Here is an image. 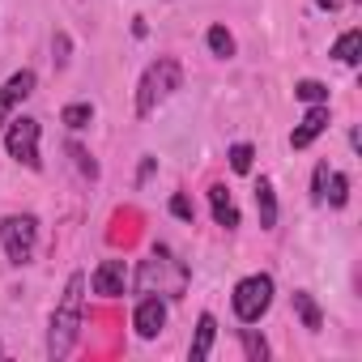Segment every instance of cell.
<instances>
[{
  "label": "cell",
  "instance_id": "2",
  "mask_svg": "<svg viewBox=\"0 0 362 362\" xmlns=\"http://www.w3.org/2000/svg\"><path fill=\"white\" fill-rule=\"evenodd\" d=\"M153 286H158V294L166 290L170 298H179L184 294V286H188V269H184V260H175L166 247H158L149 260H141V269H136V290L141 294H153Z\"/></svg>",
  "mask_w": 362,
  "mask_h": 362
},
{
  "label": "cell",
  "instance_id": "20",
  "mask_svg": "<svg viewBox=\"0 0 362 362\" xmlns=\"http://www.w3.org/2000/svg\"><path fill=\"white\" fill-rule=\"evenodd\" d=\"M294 94H298L303 103H328V86H320V81H298Z\"/></svg>",
  "mask_w": 362,
  "mask_h": 362
},
{
  "label": "cell",
  "instance_id": "23",
  "mask_svg": "<svg viewBox=\"0 0 362 362\" xmlns=\"http://www.w3.org/2000/svg\"><path fill=\"white\" fill-rule=\"evenodd\" d=\"M170 214H175V218H184V222H192V218H197V209H192V201H188L184 192L170 197Z\"/></svg>",
  "mask_w": 362,
  "mask_h": 362
},
{
  "label": "cell",
  "instance_id": "6",
  "mask_svg": "<svg viewBox=\"0 0 362 362\" xmlns=\"http://www.w3.org/2000/svg\"><path fill=\"white\" fill-rule=\"evenodd\" d=\"M5 128H9V132H5L9 158H18V162L30 166V170H43V158H39V136H43V128H39V119L18 115V119H9Z\"/></svg>",
  "mask_w": 362,
  "mask_h": 362
},
{
  "label": "cell",
  "instance_id": "14",
  "mask_svg": "<svg viewBox=\"0 0 362 362\" xmlns=\"http://www.w3.org/2000/svg\"><path fill=\"white\" fill-rule=\"evenodd\" d=\"M294 311H298V320H303V328H311V332H320V324H324V315H320V307H315V298H311L307 290H294Z\"/></svg>",
  "mask_w": 362,
  "mask_h": 362
},
{
  "label": "cell",
  "instance_id": "4",
  "mask_svg": "<svg viewBox=\"0 0 362 362\" xmlns=\"http://www.w3.org/2000/svg\"><path fill=\"white\" fill-rule=\"evenodd\" d=\"M35 243H39V222L30 214H9L0 222V247H5L9 264H30Z\"/></svg>",
  "mask_w": 362,
  "mask_h": 362
},
{
  "label": "cell",
  "instance_id": "13",
  "mask_svg": "<svg viewBox=\"0 0 362 362\" xmlns=\"http://www.w3.org/2000/svg\"><path fill=\"white\" fill-rule=\"evenodd\" d=\"M256 209H260V226L273 230V226H277V197H273V184H269V179H260V184H256Z\"/></svg>",
  "mask_w": 362,
  "mask_h": 362
},
{
  "label": "cell",
  "instance_id": "15",
  "mask_svg": "<svg viewBox=\"0 0 362 362\" xmlns=\"http://www.w3.org/2000/svg\"><path fill=\"white\" fill-rule=\"evenodd\" d=\"M358 52H362V30H345L337 43H332V56L341 64H358Z\"/></svg>",
  "mask_w": 362,
  "mask_h": 362
},
{
  "label": "cell",
  "instance_id": "1",
  "mask_svg": "<svg viewBox=\"0 0 362 362\" xmlns=\"http://www.w3.org/2000/svg\"><path fill=\"white\" fill-rule=\"evenodd\" d=\"M81 303H86V273H69L60 307L52 311V332H47V358L52 362L73 354L77 332H81Z\"/></svg>",
  "mask_w": 362,
  "mask_h": 362
},
{
  "label": "cell",
  "instance_id": "3",
  "mask_svg": "<svg viewBox=\"0 0 362 362\" xmlns=\"http://www.w3.org/2000/svg\"><path fill=\"white\" fill-rule=\"evenodd\" d=\"M179 81H184V69H179V60H170V56L153 60V64L141 73V86H136V115H141V119L153 115V107H158L162 98H170V94L179 90Z\"/></svg>",
  "mask_w": 362,
  "mask_h": 362
},
{
  "label": "cell",
  "instance_id": "9",
  "mask_svg": "<svg viewBox=\"0 0 362 362\" xmlns=\"http://www.w3.org/2000/svg\"><path fill=\"white\" fill-rule=\"evenodd\" d=\"M324 128H328V103H311V111L303 115V124L290 132V145H294V149H307Z\"/></svg>",
  "mask_w": 362,
  "mask_h": 362
},
{
  "label": "cell",
  "instance_id": "16",
  "mask_svg": "<svg viewBox=\"0 0 362 362\" xmlns=\"http://www.w3.org/2000/svg\"><path fill=\"white\" fill-rule=\"evenodd\" d=\"M60 119H64V128L81 132V128H90V119H94V107H90V103H69V107L60 111Z\"/></svg>",
  "mask_w": 362,
  "mask_h": 362
},
{
  "label": "cell",
  "instance_id": "12",
  "mask_svg": "<svg viewBox=\"0 0 362 362\" xmlns=\"http://www.w3.org/2000/svg\"><path fill=\"white\" fill-rule=\"evenodd\" d=\"M214 337H218V320L205 311L201 320H197V341H192V362H205L209 354H214Z\"/></svg>",
  "mask_w": 362,
  "mask_h": 362
},
{
  "label": "cell",
  "instance_id": "5",
  "mask_svg": "<svg viewBox=\"0 0 362 362\" xmlns=\"http://www.w3.org/2000/svg\"><path fill=\"white\" fill-rule=\"evenodd\" d=\"M235 315L243 320V324H256L269 307H273V277L269 273H252V277H243L239 286H235Z\"/></svg>",
  "mask_w": 362,
  "mask_h": 362
},
{
  "label": "cell",
  "instance_id": "22",
  "mask_svg": "<svg viewBox=\"0 0 362 362\" xmlns=\"http://www.w3.org/2000/svg\"><path fill=\"white\" fill-rule=\"evenodd\" d=\"M69 153L77 158V166H81V175H90V179H98V162H94V158H90V153H86L81 145H69Z\"/></svg>",
  "mask_w": 362,
  "mask_h": 362
},
{
  "label": "cell",
  "instance_id": "7",
  "mask_svg": "<svg viewBox=\"0 0 362 362\" xmlns=\"http://www.w3.org/2000/svg\"><path fill=\"white\" fill-rule=\"evenodd\" d=\"M30 94H35V73H30V69L13 73L5 86H0V128L9 124V115H13V111H18V107L30 98Z\"/></svg>",
  "mask_w": 362,
  "mask_h": 362
},
{
  "label": "cell",
  "instance_id": "19",
  "mask_svg": "<svg viewBox=\"0 0 362 362\" xmlns=\"http://www.w3.org/2000/svg\"><path fill=\"white\" fill-rule=\"evenodd\" d=\"M252 158H256V149H252L247 141L230 145V170H235V175H247V170H252Z\"/></svg>",
  "mask_w": 362,
  "mask_h": 362
},
{
  "label": "cell",
  "instance_id": "26",
  "mask_svg": "<svg viewBox=\"0 0 362 362\" xmlns=\"http://www.w3.org/2000/svg\"><path fill=\"white\" fill-rule=\"evenodd\" d=\"M315 5H320V9H337V0H315Z\"/></svg>",
  "mask_w": 362,
  "mask_h": 362
},
{
  "label": "cell",
  "instance_id": "17",
  "mask_svg": "<svg viewBox=\"0 0 362 362\" xmlns=\"http://www.w3.org/2000/svg\"><path fill=\"white\" fill-rule=\"evenodd\" d=\"M324 197H328V205H332V209H345V201H349V179H345L341 170H332V175H328Z\"/></svg>",
  "mask_w": 362,
  "mask_h": 362
},
{
  "label": "cell",
  "instance_id": "11",
  "mask_svg": "<svg viewBox=\"0 0 362 362\" xmlns=\"http://www.w3.org/2000/svg\"><path fill=\"white\" fill-rule=\"evenodd\" d=\"M209 205H214L218 226H226V230H235V226H239V209H235V201H230L226 184H214V188H209Z\"/></svg>",
  "mask_w": 362,
  "mask_h": 362
},
{
  "label": "cell",
  "instance_id": "25",
  "mask_svg": "<svg viewBox=\"0 0 362 362\" xmlns=\"http://www.w3.org/2000/svg\"><path fill=\"white\" fill-rule=\"evenodd\" d=\"M56 64H69V35H56Z\"/></svg>",
  "mask_w": 362,
  "mask_h": 362
},
{
  "label": "cell",
  "instance_id": "18",
  "mask_svg": "<svg viewBox=\"0 0 362 362\" xmlns=\"http://www.w3.org/2000/svg\"><path fill=\"white\" fill-rule=\"evenodd\" d=\"M209 52H214L218 60H230V56H235V35H230L226 26H209Z\"/></svg>",
  "mask_w": 362,
  "mask_h": 362
},
{
  "label": "cell",
  "instance_id": "24",
  "mask_svg": "<svg viewBox=\"0 0 362 362\" xmlns=\"http://www.w3.org/2000/svg\"><path fill=\"white\" fill-rule=\"evenodd\" d=\"M324 184H328V162H320L315 166V179H311V197L315 201H324Z\"/></svg>",
  "mask_w": 362,
  "mask_h": 362
},
{
  "label": "cell",
  "instance_id": "8",
  "mask_svg": "<svg viewBox=\"0 0 362 362\" xmlns=\"http://www.w3.org/2000/svg\"><path fill=\"white\" fill-rule=\"evenodd\" d=\"M132 324H136V337H145V341H149V337H158V332L166 328V303H162V298H153V294H149V298H141V303H136V311H132Z\"/></svg>",
  "mask_w": 362,
  "mask_h": 362
},
{
  "label": "cell",
  "instance_id": "21",
  "mask_svg": "<svg viewBox=\"0 0 362 362\" xmlns=\"http://www.w3.org/2000/svg\"><path fill=\"white\" fill-rule=\"evenodd\" d=\"M243 349H247V358H269V341L256 337L252 328H243Z\"/></svg>",
  "mask_w": 362,
  "mask_h": 362
},
{
  "label": "cell",
  "instance_id": "10",
  "mask_svg": "<svg viewBox=\"0 0 362 362\" xmlns=\"http://www.w3.org/2000/svg\"><path fill=\"white\" fill-rule=\"evenodd\" d=\"M90 290L103 298H119L124 294V260H103L90 277Z\"/></svg>",
  "mask_w": 362,
  "mask_h": 362
}]
</instances>
